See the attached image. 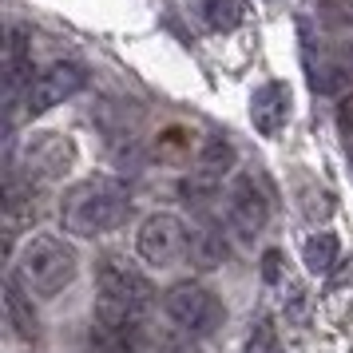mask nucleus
Masks as SVG:
<instances>
[{"mask_svg": "<svg viewBox=\"0 0 353 353\" xmlns=\"http://www.w3.org/2000/svg\"><path fill=\"white\" fill-rule=\"evenodd\" d=\"M155 290L128 258H99L96 266V341L112 353H139Z\"/></svg>", "mask_w": 353, "mask_h": 353, "instance_id": "1", "label": "nucleus"}, {"mask_svg": "<svg viewBox=\"0 0 353 353\" xmlns=\"http://www.w3.org/2000/svg\"><path fill=\"white\" fill-rule=\"evenodd\" d=\"M131 191L123 179L115 175H88L72 183L60 199V226L76 239H96L108 234L128 219Z\"/></svg>", "mask_w": 353, "mask_h": 353, "instance_id": "2", "label": "nucleus"}, {"mask_svg": "<svg viewBox=\"0 0 353 353\" xmlns=\"http://www.w3.org/2000/svg\"><path fill=\"white\" fill-rule=\"evenodd\" d=\"M12 278H17L28 294H36V298H56V294L64 286H72V278H76V250H72L64 239L36 234V239L24 242Z\"/></svg>", "mask_w": 353, "mask_h": 353, "instance_id": "3", "label": "nucleus"}, {"mask_svg": "<svg viewBox=\"0 0 353 353\" xmlns=\"http://www.w3.org/2000/svg\"><path fill=\"white\" fill-rule=\"evenodd\" d=\"M163 310H167V318L175 321L179 334H187V337H207L226 321V305L207 286H199V282L171 286L167 298H163Z\"/></svg>", "mask_w": 353, "mask_h": 353, "instance_id": "4", "label": "nucleus"}, {"mask_svg": "<svg viewBox=\"0 0 353 353\" xmlns=\"http://www.w3.org/2000/svg\"><path fill=\"white\" fill-rule=\"evenodd\" d=\"M72 163H76L72 139H64L60 131H36L32 139L24 143V151H20V163H8V167L20 171L32 187H48V183H56L64 175Z\"/></svg>", "mask_w": 353, "mask_h": 353, "instance_id": "5", "label": "nucleus"}, {"mask_svg": "<svg viewBox=\"0 0 353 353\" xmlns=\"http://www.w3.org/2000/svg\"><path fill=\"white\" fill-rule=\"evenodd\" d=\"M187 246H191L187 223L179 214H167V210L147 214L143 226H139V234H135V250L151 266H175L179 258L187 254Z\"/></svg>", "mask_w": 353, "mask_h": 353, "instance_id": "6", "label": "nucleus"}, {"mask_svg": "<svg viewBox=\"0 0 353 353\" xmlns=\"http://www.w3.org/2000/svg\"><path fill=\"white\" fill-rule=\"evenodd\" d=\"M234 159L239 155H234V143L230 139H223V135L207 139L203 151H199V159H194V167H191V175L179 183L183 199L187 203H207V199H214V194L223 191V179L230 175Z\"/></svg>", "mask_w": 353, "mask_h": 353, "instance_id": "7", "label": "nucleus"}, {"mask_svg": "<svg viewBox=\"0 0 353 353\" xmlns=\"http://www.w3.org/2000/svg\"><path fill=\"white\" fill-rule=\"evenodd\" d=\"M88 88V68L76 64V60H60V64L44 68L32 80L28 96H24V112L28 115H44L52 108H60L64 99H72L76 92Z\"/></svg>", "mask_w": 353, "mask_h": 353, "instance_id": "8", "label": "nucleus"}, {"mask_svg": "<svg viewBox=\"0 0 353 353\" xmlns=\"http://www.w3.org/2000/svg\"><path fill=\"white\" fill-rule=\"evenodd\" d=\"M266 219H270L266 191L250 175H239L226 187V223H230V230L242 234V239H254L258 230L266 226Z\"/></svg>", "mask_w": 353, "mask_h": 353, "instance_id": "9", "label": "nucleus"}, {"mask_svg": "<svg viewBox=\"0 0 353 353\" xmlns=\"http://www.w3.org/2000/svg\"><path fill=\"white\" fill-rule=\"evenodd\" d=\"M32 88V44H28V32L24 28H8V40H4V103H8V128L17 119V103H24Z\"/></svg>", "mask_w": 353, "mask_h": 353, "instance_id": "10", "label": "nucleus"}, {"mask_svg": "<svg viewBox=\"0 0 353 353\" xmlns=\"http://www.w3.org/2000/svg\"><path fill=\"white\" fill-rule=\"evenodd\" d=\"M286 119H290V88L282 80L262 83L250 96V123H254V131L266 135V139H278V131L286 128Z\"/></svg>", "mask_w": 353, "mask_h": 353, "instance_id": "11", "label": "nucleus"}, {"mask_svg": "<svg viewBox=\"0 0 353 353\" xmlns=\"http://www.w3.org/2000/svg\"><path fill=\"white\" fill-rule=\"evenodd\" d=\"M4 314H8V325H12V334L20 341H36L40 318H36V310H32V294L20 286L17 278L4 282Z\"/></svg>", "mask_w": 353, "mask_h": 353, "instance_id": "12", "label": "nucleus"}, {"mask_svg": "<svg viewBox=\"0 0 353 353\" xmlns=\"http://www.w3.org/2000/svg\"><path fill=\"white\" fill-rule=\"evenodd\" d=\"M230 246H226V230L219 223H203L199 230H191V246H187V258H191L199 270H214L223 266Z\"/></svg>", "mask_w": 353, "mask_h": 353, "instance_id": "13", "label": "nucleus"}, {"mask_svg": "<svg viewBox=\"0 0 353 353\" xmlns=\"http://www.w3.org/2000/svg\"><path fill=\"white\" fill-rule=\"evenodd\" d=\"M350 80H353V48H345V52L325 56V60L318 64V72H314V92L334 96V92H341Z\"/></svg>", "mask_w": 353, "mask_h": 353, "instance_id": "14", "label": "nucleus"}, {"mask_svg": "<svg viewBox=\"0 0 353 353\" xmlns=\"http://www.w3.org/2000/svg\"><path fill=\"white\" fill-rule=\"evenodd\" d=\"M337 258H341V242H337V234H330V230H318V234H310L305 239V270L310 274H330L337 266Z\"/></svg>", "mask_w": 353, "mask_h": 353, "instance_id": "15", "label": "nucleus"}, {"mask_svg": "<svg viewBox=\"0 0 353 353\" xmlns=\"http://www.w3.org/2000/svg\"><path fill=\"white\" fill-rule=\"evenodd\" d=\"M203 17H207V24L214 32H234L246 20V0H207Z\"/></svg>", "mask_w": 353, "mask_h": 353, "instance_id": "16", "label": "nucleus"}, {"mask_svg": "<svg viewBox=\"0 0 353 353\" xmlns=\"http://www.w3.org/2000/svg\"><path fill=\"white\" fill-rule=\"evenodd\" d=\"M274 345H278L274 325H270V321H258V325H254V337H250V345H246V353H274Z\"/></svg>", "mask_w": 353, "mask_h": 353, "instance_id": "17", "label": "nucleus"}, {"mask_svg": "<svg viewBox=\"0 0 353 353\" xmlns=\"http://www.w3.org/2000/svg\"><path fill=\"white\" fill-rule=\"evenodd\" d=\"M337 128L345 131V135H353V92L337 103Z\"/></svg>", "mask_w": 353, "mask_h": 353, "instance_id": "18", "label": "nucleus"}, {"mask_svg": "<svg viewBox=\"0 0 353 353\" xmlns=\"http://www.w3.org/2000/svg\"><path fill=\"white\" fill-rule=\"evenodd\" d=\"M155 353H203V345H194L191 337H187V341H179V337H171V341H163V345H159Z\"/></svg>", "mask_w": 353, "mask_h": 353, "instance_id": "19", "label": "nucleus"}, {"mask_svg": "<svg viewBox=\"0 0 353 353\" xmlns=\"http://www.w3.org/2000/svg\"><path fill=\"white\" fill-rule=\"evenodd\" d=\"M278 270H282V254H278V250H266V258H262V274H266V278H278Z\"/></svg>", "mask_w": 353, "mask_h": 353, "instance_id": "20", "label": "nucleus"}, {"mask_svg": "<svg viewBox=\"0 0 353 353\" xmlns=\"http://www.w3.org/2000/svg\"><path fill=\"white\" fill-rule=\"evenodd\" d=\"M350 163H353V143H350Z\"/></svg>", "mask_w": 353, "mask_h": 353, "instance_id": "21", "label": "nucleus"}]
</instances>
